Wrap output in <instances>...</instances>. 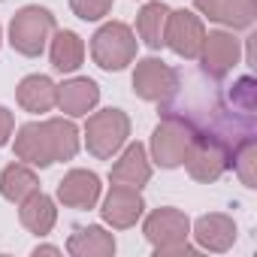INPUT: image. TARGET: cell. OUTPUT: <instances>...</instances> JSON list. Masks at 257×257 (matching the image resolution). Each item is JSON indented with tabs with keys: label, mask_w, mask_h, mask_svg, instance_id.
<instances>
[{
	"label": "cell",
	"mask_w": 257,
	"mask_h": 257,
	"mask_svg": "<svg viewBox=\"0 0 257 257\" xmlns=\"http://www.w3.org/2000/svg\"><path fill=\"white\" fill-rule=\"evenodd\" d=\"M79 146H82V134L73 124V118L28 121L16 131V140H13L16 161L34 170H46L52 164L73 161L79 155Z\"/></svg>",
	"instance_id": "obj_1"
},
{
	"label": "cell",
	"mask_w": 257,
	"mask_h": 257,
	"mask_svg": "<svg viewBox=\"0 0 257 257\" xmlns=\"http://www.w3.org/2000/svg\"><path fill=\"white\" fill-rule=\"evenodd\" d=\"M143 236L152 242L155 257H173V254H197L200 248L191 245V218L176 206L152 209L143 221Z\"/></svg>",
	"instance_id": "obj_2"
},
{
	"label": "cell",
	"mask_w": 257,
	"mask_h": 257,
	"mask_svg": "<svg viewBox=\"0 0 257 257\" xmlns=\"http://www.w3.org/2000/svg\"><path fill=\"white\" fill-rule=\"evenodd\" d=\"M85 149L91 158L97 161H112L131 140V115L124 109H100V112H88L85 115Z\"/></svg>",
	"instance_id": "obj_3"
},
{
	"label": "cell",
	"mask_w": 257,
	"mask_h": 257,
	"mask_svg": "<svg viewBox=\"0 0 257 257\" xmlns=\"http://www.w3.org/2000/svg\"><path fill=\"white\" fill-rule=\"evenodd\" d=\"M140 40L131 25L124 22H106L91 37V61L106 73H121L137 61Z\"/></svg>",
	"instance_id": "obj_4"
},
{
	"label": "cell",
	"mask_w": 257,
	"mask_h": 257,
	"mask_svg": "<svg viewBox=\"0 0 257 257\" xmlns=\"http://www.w3.org/2000/svg\"><path fill=\"white\" fill-rule=\"evenodd\" d=\"M194 134H197V127L185 115H176V112L164 115L158 121V127L152 131V140H149V152H152L149 158H152V164L161 167V170L182 167L185 164V152H188Z\"/></svg>",
	"instance_id": "obj_5"
},
{
	"label": "cell",
	"mask_w": 257,
	"mask_h": 257,
	"mask_svg": "<svg viewBox=\"0 0 257 257\" xmlns=\"http://www.w3.org/2000/svg\"><path fill=\"white\" fill-rule=\"evenodd\" d=\"M55 31H58V22H55L52 10L31 4V7H22L13 16V22H10V46L25 58H40Z\"/></svg>",
	"instance_id": "obj_6"
},
{
	"label": "cell",
	"mask_w": 257,
	"mask_h": 257,
	"mask_svg": "<svg viewBox=\"0 0 257 257\" xmlns=\"http://www.w3.org/2000/svg\"><path fill=\"white\" fill-rule=\"evenodd\" d=\"M230 146L215 137V134H194L188 152H185V170L194 182H203V185H212L218 182L227 170H230Z\"/></svg>",
	"instance_id": "obj_7"
},
{
	"label": "cell",
	"mask_w": 257,
	"mask_h": 257,
	"mask_svg": "<svg viewBox=\"0 0 257 257\" xmlns=\"http://www.w3.org/2000/svg\"><path fill=\"white\" fill-rule=\"evenodd\" d=\"M134 64H137L134 67V94L140 100H146V103H167L176 94L179 73L167 61L149 55V58H140Z\"/></svg>",
	"instance_id": "obj_8"
},
{
	"label": "cell",
	"mask_w": 257,
	"mask_h": 257,
	"mask_svg": "<svg viewBox=\"0 0 257 257\" xmlns=\"http://www.w3.org/2000/svg\"><path fill=\"white\" fill-rule=\"evenodd\" d=\"M203 40H206V28H203V19L191 10H170V19H167V31H164V46L185 58V61H197L200 49H203Z\"/></svg>",
	"instance_id": "obj_9"
},
{
	"label": "cell",
	"mask_w": 257,
	"mask_h": 257,
	"mask_svg": "<svg viewBox=\"0 0 257 257\" xmlns=\"http://www.w3.org/2000/svg\"><path fill=\"white\" fill-rule=\"evenodd\" d=\"M197 61H200L206 76L224 79L242 64V43L233 37V31H209Z\"/></svg>",
	"instance_id": "obj_10"
},
{
	"label": "cell",
	"mask_w": 257,
	"mask_h": 257,
	"mask_svg": "<svg viewBox=\"0 0 257 257\" xmlns=\"http://www.w3.org/2000/svg\"><path fill=\"white\" fill-rule=\"evenodd\" d=\"M143 215H146V200L137 188L112 185L100 203V218L112 230H131V227H137V221Z\"/></svg>",
	"instance_id": "obj_11"
},
{
	"label": "cell",
	"mask_w": 257,
	"mask_h": 257,
	"mask_svg": "<svg viewBox=\"0 0 257 257\" xmlns=\"http://www.w3.org/2000/svg\"><path fill=\"white\" fill-rule=\"evenodd\" d=\"M100 194H103L100 176L91 170H70L55 188V200L67 209H76V212L94 209L100 203Z\"/></svg>",
	"instance_id": "obj_12"
},
{
	"label": "cell",
	"mask_w": 257,
	"mask_h": 257,
	"mask_svg": "<svg viewBox=\"0 0 257 257\" xmlns=\"http://www.w3.org/2000/svg\"><path fill=\"white\" fill-rule=\"evenodd\" d=\"M191 236H194V245L200 251H212V254H224L236 245V221L224 212H209V215H200L194 224H191Z\"/></svg>",
	"instance_id": "obj_13"
},
{
	"label": "cell",
	"mask_w": 257,
	"mask_h": 257,
	"mask_svg": "<svg viewBox=\"0 0 257 257\" xmlns=\"http://www.w3.org/2000/svg\"><path fill=\"white\" fill-rule=\"evenodd\" d=\"M109 182L124 185V188H137V191H143L152 182V158L143 143H127L118 152V161L109 170Z\"/></svg>",
	"instance_id": "obj_14"
},
{
	"label": "cell",
	"mask_w": 257,
	"mask_h": 257,
	"mask_svg": "<svg viewBox=\"0 0 257 257\" xmlns=\"http://www.w3.org/2000/svg\"><path fill=\"white\" fill-rule=\"evenodd\" d=\"M194 10L227 31H248L257 19V0H194Z\"/></svg>",
	"instance_id": "obj_15"
},
{
	"label": "cell",
	"mask_w": 257,
	"mask_h": 257,
	"mask_svg": "<svg viewBox=\"0 0 257 257\" xmlns=\"http://www.w3.org/2000/svg\"><path fill=\"white\" fill-rule=\"evenodd\" d=\"M100 103V85L88 76H73L58 85V109L67 118H85Z\"/></svg>",
	"instance_id": "obj_16"
},
{
	"label": "cell",
	"mask_w": 257,
	"mask_h": 257,
	"mask_svg": "<svg viewBox=\"0 0 257 257\" xmlns=\"http://www.w3.org/2000/svg\"><path fill=\"white\" fill-rule=\"evenodd\" d=\"M16 103L31 112V115H43V112H52L55 103H58V85L43 76V73H31L19 82L16 88Z\"/></svg>",
	"instance_id": "obj_17"
},
{
	"label": "cell",
	"mask_w": 257,
	"mask_h": 257,
	"mask_svg": "<svg viewBox=\"0 0 257 257\" xmlns=\"http://www.w3.org/2000/svg\"><path fill=\"white\" fill-rule=\"evenodd\" d=\"M19 221L28 233L34 236H49L58 224V206L49 194L43 191H34L31 197H25L19 203Z\"/></svg>",
	"instance_id": "obj_18"
},
{
	"label": "cell",
	"mask_w": 257,
	"mask_h": 257,
	"mask_svg": "<svg viewBox=\"0 0 257 257\" xmlns=\"http://www.w3.org/2000/svg\"><path fill=\"white\" fill-rule=\"evenodd\" d=\"M67 254H73V257H112L115 254V236L100 224L76 227L67 239Z\"/></svg>",
	"instance_id": "obj_19"
},
{
	"label": "cell",
	"mask_w": 257,
	"mask_h": 257,
	"mask_svg": "<svg viewBox=\"0 0 257 257\" xmlns=\"http://www.w3.org/2000/svg\"><path fill=\"white\" fill-rule=\"evenodd\" d=\"M49 61L58 73H76L85 61V40L76 31H55L49 40Z\"/></svg>",
	"instance_id": "obj_20"
},
{
	"label": "cell",
	"mask_w": 257,
	"mask_h": 257,
	"mask_svg": "<svg viewBox=\"0 0 257 257\" xmlns=\"http://www.w3.org/2000/svg\"><path fill=\"white\" fill-rule=\"evenodd\" d=\"M167 19H170V7L164 0H149V4L137 13V37L149 46V49H164V31H167Z\"/></svg>",
	"instance_id": "obj_21"
},
{
	"label": "cell",
	"mask_w": 257,
	"mask_h": 257,
	"mask_svg": "<svg viewBox=\"0 0 257 257\" xmlns=\"http://www.w3.org/2000/svg\"><path fill=\"white\" fill-rule=\"evenodd\" d=\"M34 191H40V176L34 173V167H28L22 161L4 167V173H0V197H4V200L22 203Z\"/></svg>",
	"instance_id": "obj_22"
},
{
	"label": "cell",
	"mask_w": 257,
	"mask_h": 257,
	"mask_svg": "<svg viewBox=\"0 0 257 257\" xmlns=\"http://www.w3.org/2000/svg\"><path fill=\"white\" fill-rule=\"evenodd\" d=\"M230 167L236 170V176H239V182H242L245 188H257V176H254V167H257V146H254L251 137H245L242 146L230 152Z\"/></svg>",
	"instance_id": "obj_23"
},
{
	"label": "cell",
	"mask_w": 257,
	"mask_h": 257,
	"mask_svg": "<svg viewBox=\"0 0 257 257\" xmlns=\"http://www.w3.org/2000/svg\"><path fill=\"white\" fill-rule=\"evenodd\" d=\"M115 0H70V10L82 22H103L112 13Z\"/></svg>",
	"instance_id": "obj_24"
},
{
	"label": "cell",
	"mask_w": 257,
	"mask_h": 257,
	"mask_svg": "<svg viewBox=\"0 0 257 257\" xmlns=\"http://www.w3.org/2000/svg\"><path fill=\"white\" fill-rule=\"evenodd\" d=\"M16 134V115L7 109V106H0V149H4Z\"/></svg>",
	"instance_id": "obj_25"
},
{
	"label": "cell",
	"mask_w": 257,
	"mask_h": 257,
	"mask_svg": "<svg viewBox=\"0 0 257 257\" xmlns=\"http://www.w3.org/2000/svg\"><path fill=\"white\" fill-rule=\"evenodd\" d=\"M34 254H37V257H40V254H61V248H58V245H37Z\"/></svg>",
	"instance_id": "obj_26"
},
{
	"label": "cell",
	"mask_w": 257,
	"mask_h": 257,
	"mask_svg": "<svg viewBox=\"0 0 257 257\" xmlns=\"http://www.w3.org/2000/svg\"><path fill=\"white\" fill-rule=\"evenodd\" d=\"M0 46H4V28H0Z\"/></svg>",
	"instance_id": "obj_27"
}]
</instances>
